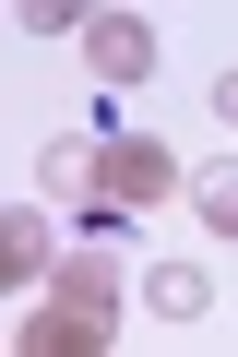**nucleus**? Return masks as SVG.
<instances>
[{
  "label": "nucleus",
  "instance_id": "nucleus-5",
  "mask_svg": "<svg viewBox=\"0 0 238 357\" xmlns=\"http://www.w3.org/2000/svg\"><path fill=\"white\" fill-rule=\"evenodd\" d=\"M143 310H155V321H202V310H214V274H202V262H155V274H143Z\"/></svg>",
  "mask_w": 238,
  "mask_h": 357
},
{
  "label": "nucleus",
  "instance_id": "nucleus-3",
  "mask_svg": "<svg viewBox=\"0 0 238 357\" xmlns=\"http://www.w3.org/2000/svg\"><path fill=\"white\" fill-rule=\"evenodd\" d=\"M48 298H72V310H96V321H119V310H131V274H119L107 250H60V262H48Z\"/></svg>",
  "mask_w": 238,
  "mask_h": 357
},
{
  "label": "nucleus",
  "instance_id": "nucleus-1",
  "mask_svg": "<svg viewBox=\"0 0 238 357\" xmlns=\"http://www.w3.org/2000/svg\"><path fill=\"white\" fill-rule=\"evenodd\" d=\"M48 191H72L96 227H131V215H155V203L191 191V167L155 131H72V143H48Z\"/></svg>",
  "mask_w": 238,
  "mask_h": 357
},
{
  "label": "nucleus",
  "instance_id": "nucleus-6",
  "mask_svg": "<svg viewBox=\"0 0 238 357\" xmlns=\"http://www.w3.org/2000/svg\"><path fill=\"white\" fill-rule=\"evenodd\" d=\"M191 215H202L214 238H238V155H214V167H191Z\"/></svg>",
  "mask_w": 238,
  "mask_h": 357
},
{
  "label": "nucleus",
  "instance_id": "nucleus-7",
  "mask_svg": "<svg viewBox=\"0 0 238 357\" xmlns=\"http://www.w3.org/2000/svg\"><path fill=\"white\" fill-rule=\"evenodd\" d=\"M0 274H48V227H36V215L0 227Z\"/></svg>",
  "mask_w": 238,
  "mask_h": 357
},
{
  "label": "nucleus",
  "instance_id": "nucleus-2",
  "mask_svg": "<svg viewBox=\"0 0 238 357\" xmlns=\"http://www.w3.org/2000/svg\"><path fill=\"white\" fill-rule=\"evenodd\" d=\"M72 60H84L96 84H143V72H155V24H143V13H72Z\"/></svg>",
  "mask_w": 238,
  "mask_h": 357
},
{
  "label": "nucleus",
  "instance_id": "nucleus-4",
  "mask_svg": "<svg viewBox=\"0 0 238 357\" xmlns=\"http://www.w3.org/2000/svg\"><path fill=\"white\" fill-rule=\"evenodd\" d=\"M107 333H119V321H96V310H72V298L24 310V357H107Z\"/></svg>",
  "mask_w": 238,
  "mask_h": 357
},
{
  "label": "nucleus",
  "instance_id": "nucleus-8",
  "mask_svg": "<svg viewBox=\"0 0 238 357\" xmlns=\"http://www.w3.org/2000/svg\"><path fill=\"white\" fill-rule=\"evenodd\" d=\"M202 96H214V119H226V131H238V72H214V84H202Z\"/></svg>",
  "mask_w": 238,
  "mask_h": 357
}]
</instances>
